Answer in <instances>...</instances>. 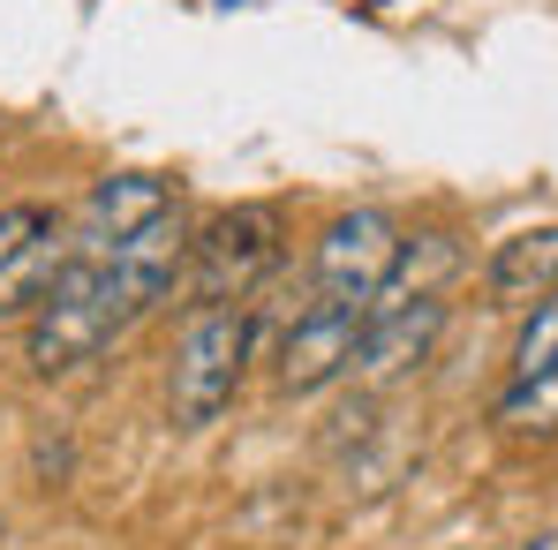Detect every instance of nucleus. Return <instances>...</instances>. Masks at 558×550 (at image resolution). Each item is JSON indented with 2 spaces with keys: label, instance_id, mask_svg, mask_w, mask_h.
Segmentation results:
<instances>
[{
  "label": "nucleus",
  "instance_id": "f257e3e1",
  "mask_svg": "<svg viewBox=\"0 0 558 550\" xmlns=\"http://www.w3.org/2000/svg\"><path fill=\"white\" fill-rule=\"evenodd\" d=\"M250 309L242 302H196L182 317V340H174V369H167V415L174 430H211L234 392H242V369H250Z\"/></svg>",
  "mask_w": 558,
  "mask_h": 550
},
{
  "label": "nucleus",
  "instance_id": "f03ea898",
  "mask_svg": "<svg viewBox=\"0 0 558 550\" xmlns=\"http://www.w3.org/2000/svg\"><path fill=\"white\" fill-rule=\"evenodd\" d=\"M113 332H121V317H113V294H106V265L98 257H69L61 279L46 286V302L31 309L23 363L38 377H69L76 363H92Z\"/></svg>",
  "mask_w": 558,
  "mask_h": 550
},
{
  "label": "nucleus",
  "instance_id": "7ed1b4c3",
  "mask_svg": "<svg viewBox=\"0 0 558 550\" xmlns=\"http://www.w3.org/2000/svg\"><path fill=\"white\" fill-rule=\"evenodd\" d=\"M279 272V211L272 204H234L196 227L189 242V286L196 302H250Z\"/></svg>",
  "mask_w": 558,
  "mask_h": 550
},
{
  "label": "nucleus",
  "instance_id": "20e7f679",
  "mask_svg": "<svg viewBox=\"0 0 558 550\" xmlns=\"http://www.w3.org/2000/svg\"><path fill=\"white\" fill-rule=\"evenodd\" d=\"M400 227H392V211H377V204H355V211H340L325 234H317V249H310V286H317V302H340V309H371L377 294H385V279L400 265Z\"/></svg>",
  "mask_w": 558,
  "mask_h": 550
},
{
  "label": "nucleus",
  "instance_id": "39448f33",
  "mask_svg": "<svg viewBox=\"0 0 558 550\" xmlns=\"http://www.w3.org/2000/svg\"><path fill=\"white\" fill-rule=\"evenodd\" d=\"M189 234L182 211H159L151 227H136L121 249H106L98 265H106V294H113V317H121V332L144 317V309H159L167 294H174V279L189 272Z\"/></svg>",
  "mask_w": 558,
  "mask_h": 550
},
{
  "label": "nucleus",
  "instance_id": "423d86ee",
  "mask_svg": "<svg viewBox=\"0 0 558 550\" xmlns=\"http://www.w3.org/2000/svg\"><path fill=\"white\" fill-rule=\"evenodd\" d=\"M363 325H371V317H363V309H340V302H317V309H302V317L287 325V340H279V392L310 400V392H325V384L355 377Z\"/></svg>",
  "mask_w": 558,
  "mask_h": 550
},
{
  "label": "nucleus",
  "instance_id": "0eeeda50",
  "mask_svg": "<svg viewBox=\"0 0 558 550\" xmlns=\"http://www.w3.org/2000/svg\"><path fill=\"white\" fill-rule=\"evenodd\" d=\"M159 211H174V188L159 182V174H106V182H92L76 227H69V242H76V257H106V249H121L136 227H151Z\"/></svg>",
  "mask_w": 558,
  "mask_h": 550
},
{
  "label": "nucleus",
  "instance_id": "6e6552de",
  "mask_svg": "<svg viewBox=\"0 0 558 550\" xmlns=\"http://www.w3.org/2000/svg\"><path fill=\"white\" fill-rule=\"evenodd\" d=\"M363 317H371V309H363ZM438 332H446V302H438V294L400 302V309H377L371 325H363V347H355V377H363V384L408 377L415 363H430Z\"/></svg>",
  "mask_w": 558,
  "mask_h": 550
},
{
  "label": "nucleus",
  "instance_id": "1a4fd4ad",
  "mask_svg": "<svg viewBox=\"0 0 558 550\" xmlns=\"http://www.w3.org/2000/svg\"><path fill=\"white\" fill-rule=\"evenodd\" d=\"M483 286H490V302H506V309H536L544 294H558V219L513 234V242H498L490 265H483Z\"/></svg>",
  "mask_w": 558,
  "mask_h": 550
},
{
  "label": "nucleus",
  "instance_id": "9d476101",
  "mask_svg": "<svg viewBox=\"0 0 558 550\" xmlns=\"http://www.w3.org/2000/svg\"><path fill=\"white\" fill-rule=\"evenodd\" d=\"M76 257V242H69V227L61 219H46L8 265H0V317H15V309H38L46 302V286L61 279V265Z\"/></svg>",
  "mask_w": 558,
  "mask_h": 550
},
{
  "label": "nucleus",
  "instance_id": "9b49d317",
  "mask_svg": "<svg viewBox=\"0 0 558 550\" xmlns=\"http://www.w3.org/2000/svg\"><path fill=\"white\" fill-rule=\"evenodd\" d=\"M490 423L513 438H551L558 430V369L551 377H506V392L490 400Z\"/></svg>",
  "mask_w": 558,
  "mask_h": 550
},
{
  "label": "nucleus",
  "instance_id": "f8f14e48",
  "mask_svg": "<svg viewBox=\"0 0 558 550\" xmlns=\"http://www.w3.org/2000/svg\"><path fill=\"white\" fill-rule=\"evenodd\" d=\"M558 369V294H544L513 340V377H551Z\"/></svg>",
  "mask_w": 558,
  "mask_h": 550
},
{
  "label": "nucleus",
  "instance_id": "ddd939ff",
  "mask_svg": "<svg viewBox=\"0 0 558 550\" xmlns=\"http://www.w3.org/2000/svg\"><path fill=\"white\" fill-rule=\"evenodd\" d=\"M46 219H53L46 204H0V265H8V257H15L38 227H46Z\"/></svg>",
  "mask_w": 558,
  "mask_h": 550
},
{
  "label": "nucleus",
  "instance_id": "4468645a",
  "mask_svg": "<svg viewBox=\"0 0 558 550\" xmlns=\"http://www.w3.org/2000/svg\"><path fill=\"white\" fill-rule=\"evenodd\" d=\"M521 550H558V528H544V536H529Z\"/></svg>",
  "mask_w": 558,
  "mask_h": 550
}]
</instances>
